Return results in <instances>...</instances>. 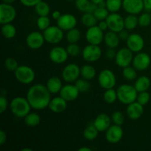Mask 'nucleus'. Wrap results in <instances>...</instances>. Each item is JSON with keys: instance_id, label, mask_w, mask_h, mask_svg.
Returning <instances> with one entry per match:
<instances>
[{"instance_id": "1", "label": "nucleus", "mask_w": 151, "mask_h": 151, "mask_svg": "<svg viewBox=\"0 0 151 151\" xmlns=\"http://www.w3.org/2000/svg\"><path fill=\"white\" fill-rule=\"evenodd\" d=\"M27 99L32 109L43 110L47 108L51 100V93L47 86L37 83L32 86L27 93Z\"/></svg>"}, {"instance_id": "2", "label": "nucleus", "mask_w": 151, "mask_h": 151, "mask_svg": "<svg viewBox=\"0 0 151 151\" xmlns=\"http://www.w3.org/2000/svg\"><path fill=\"white\" fill-rule=\"evenodd\" d=\"M32 109L27 99L22 97H14L10 103V109L12 114L18 118H24Z\"/></svg>"}, {"instance_id": "3", "label": "nucleus", "mask_w": 151, "mask_h": 151, "mask_svg": "<svg viewBox=\"0 0 151 151\" xmlns=\"http://www.w3.org/2000/svg\"><path fill=\"white\" fill-rule=\"evenodd\" d=\"M116 92L119 101L125 105H129L137 101L139 93L135 87L129 84H122L119 86Z\"/></svg>"}, {"instance_id": "4", "label": "nucleus", "mask_w": 151, "mask_h": 151, "mask_svg": "<svg viewBox=\"0 0 151 151\" xmlns=\"http://www.w3.org/2000/svg\"><path fill=\"white\" fill-rule=\"evenodd\" d=\"M15 78L18 82L28 85L32 83L35 78V72L32 67L26 65L19 66L14 72Z\"/></svg>"}, {"instance_id": "5", "label": "nucleus", "mask_w": 151, "mask_h": 151, "mask_svg": "<svg viewBox=\"0 0 151 151\" xmlns=\"http://www.w3.org/2000/svg\"><path fill=\"white\" fill-rule=\"evenodd\" d=\"M98 83L104 89L112 88L116 86V78L114 73L110 69H103L98 75Z\"/></svg>"}, {"instance_id": "6", "label": "nucleus", "mask_w": 151, "mask_h": 151, "mask_svg": "<svg viewBox=\"0 0 151 151\" xmlns=\"http://www.w3.org/2000/svg\"><path fill=\"white\" fill-rule=\"evenodd\" d=\"M45 41L52 44L60 43L63 40L64 34L63 30L58 26H50L43 32Z\"/></svg>"}, {"instance_id": "7", "label": "nucleus", "mask_w": 151, "mask_h": 151, "mask_svg": "<svg viewBox=\"0 0 151 151\" xmlns=\"http://www.w3.org/2000/svg\"><path fill=\"white\" fill-rule=\"evenodd\" d=\"M133 52L128 47H124L120 49L118 52H116V57H115V63L118 66L121 68H125L129 66L131 63H132L134 59Z\"/></svg>"}, {"instance_id": "8", "label": "nucleus", "mask_w": 151, "mask_h": 151, "mask_svg": "<svg viewBox=\"0 0 151 151\" xmlns=\"http://www.w3.org/2000/svg\"><path fill=\"white\" fill-rule=\"evenodd\" d=\"M16 8L11 4L1 3L0 4V23L1 24L11 23L16 17Z\"/></svg>"}, {"instance_id": "9", "label": "nucleus", "mask_w": 151, "mask_h": 151, "mask_svg": "<svg viewBox=\"0 0 151 151\" xmlns=\"http://www.w3.org/2000/svg\"><path fill=\"white\" fill-rule=\"evenodd\" d=\"M104 35L103 30L95 25L88 28L86 32V39L89 44L100 45L104 41Z\"/></svg>"}, {"instance_id": "10", "label": "nucleus", "mask_w": 151, "mask_h": 151, "mask_svg": "<svg viewBox=\"0 0 151 151\" xmlns=\"http://www.w3.org/2000/svg\"><path fill=\"white\" fill-rule=\"evenodd\" d=\"M109 29L115 32H119L125 29V19L117 13H111L106 19Z\"/></svg>"}, {"instance_id": "11", "label": "nucleus", "mask_w": 151, "mask_h": 151, "mask_svg": "<svg viewBox=\"0 0 151 151\" xmlns=\"http://www.w3.org/2000/svg\"><path fill=\"white\" fill-rule=\"evenodd\" d=\"M61 75L66 83L75 82L81 75V68L75 63H69L63 69Z\"/></svg>"}, {"instance_id": "12", "label": "nucleus", "mask_w": 151, "mask_h": 151, "mask_svg": "<svg viewBox=\"0 0 151 151\" xmlns=\"http://www.w3.org/2000/svg\"><path fill=\"white\" fill-rule=\"evenodd\" d=\"M83 58L87 62L97 61L101 58L102 50L99 45L89 44L84 47L82 51Z\"/></svg>"}, {"instance_id": "13", "label": "nucleus", "mask_w": 151, "mask_h": 151, "mask_svg": "<svg viewBox=\"0 0 151 151\" xmlns=\"http://www.w3.org/2000/svg\"><path fill=\"white\" fill-rule=\"evenodd\" d=\"M50 60L55 64H62L67 60L69 54L66 49L62 47H54L49 53Z\"/></svg>"}, {"instance_id": "14", "label": "nucleus", "mask_w": 151, "mask_h": 151, "mask_svg": "<svg viewBox=\"0 0 151 151\" xmlns=\"http://www.w3.org/2000/svg\"><path fill=\"white\" fill-rule=\"evenodd\" d=\"M123 129L121 125H111L106 131V139L111 144H116L119 142L123 137Z\"/></svg>"}, {"instance_id": "15", "label": "nucleus", "mask_w": 151, "mask_h": 151, "mask_svg": "<svg viewBox=\"0 0 151 151\" xmlns=\"http://www.w3.org/2000/svg\"><path fill=\"white\" fill-rule=\"evenodd\" d=\"M127 47L133 52L138 53L143 50L145 47L144 38L142 35L137 33H133L129 35L126 40Z\"/></svg>"}, {"instance_id": "16", "label": "nucleus", "mask_w": 151, "mask_h": 151, "mask_svg": "<svg viewBox=\"0 0 151 151\" xmlns=\"http://www.w3.org/2000/svg\"><path fill=\"white\" fill-rule=\"evenodd\" d=\"M151 58L147 53L139 52L137 53L133 59V66L138 71H145L150 66Z\"/></svg>"}, {"instance_id": "17", "label": "nucleus", "mask_w": 151, "mask_h": 151, "mask_svg": "<svg viewBox=\"0 0 151 151\" xmlns=\"http://www.w3.org/2000/svg\"><path fill=\"white\" fill-rule=\"evenodd\" d=\"M45 39L44 35L38 31H33L28 34L26 38V44L31 50H38L44 44Z\"/></svg>"}, {"instance_id": "18", "label": "nucleus", "mask_w": 151, "mask_h": 151, "mask_svg": "<svg viewBox=\"0 0 151 151\" xmlns=\"http://www.w3.org/2000/svg\"><path fill=\"white\" fill-rule=\"evenodd\" d=\"M78 24L76 17L70 13L61 14L60 17L57 20V25L63 31H69L76 27Z\"/></svg>"}, {"instance_id": "19", "label": "nucleus", "mask_w": 151, "mask_h": 151, "mask_svg": "<svg viewBox=\"0 0 151 151\" xmlns=\"http://www.w3.org/2000/svg\"><path fill=\"white\" fill-rule=\"evenodd\" d=\"M122 7L129 14H139L144 10L143 0H122Z\"/></svg>"}, {"instance_id": "20", "label": "nucleus", "mask_w": 151, "mask_h": 151, "mask_svg": "<svg viewBox=\"0 0 151 151\" xmlns=\"http://www.w3.org/2000/svg\"><path fill=\"white\" fill-rule=\"evenodd\" d=\"M78 88L75 85L72 84H67V85L63 86L61 90L59 92L60 96L63 97L65 100L67 102L74 101L78 97L80 94Z\"/></svg>"}, {"instance_id": "21", "label": "nucleus", "mask_w": 151, "mask_h": 151, "mask_svg": "<svg viewBox=\"0 0 151 151\" xmlns=\"http://www.w3.org/2000/svg\"><path fill=\"white\" fill-rule=\"evenodd\" d=\"M144 113V106L139 103L137 101L128 105L126 109V114L128 118L133 120H137L142 117Z\"/></svg>"}, {"instance_id": "22", "label": "nucleus", "mask_w": 151, "mask_h": 151, "mask_svg": "<svg viewBox=\"0 0 151 151\" xmlns=\"http://www.w3.org/2000/svg\"><path fill=\"white\" fill-rule=\"evenodd\" d=\"M111 117L107 114L102 113L97 115L93 124L100 132H104L111 125Z\"/></svg>"}, {"instance_id": "23", "label": "nucleus", "mask_w": 151, "mask_h": 151, "mask_svg": "<svg viewBox=\"0 0 151 151\" xmlns=\"http://www.w3.org/2000/svg\"><path fill=\"white\" fill-rule=\"evenodd\" d=\"M50 111L54 113L59 114L64 111L67 108V101L65 100L63 97H56L53 99H51L50 104L48 106Z\"/></svg>"}, {"instance_id": "24", "label": "nucleus", "mask_w": 151, "mask_h": 151, "mask_svg": "<svg viewBox=\"0 0 151 151\" xmlns=\"http://www.w3.org/2000/svg\"><path fill=\"white\" fill-rule=\"evenodd\" d=\"M46 86H47V88L50 91V93L53 94H58V93L60 92L62 87H63L61 80L58 77L56 76H53L49 78Z\"/></svg>"}, {"instance_id": "25", "label": "nucleus", "mask_w": 151, "mask_h": 151, "mask_svg": "<svg viewBox=\"0 0 151 151\" xmlns=\"http://www.w3.org/2000/svg\"><path fill=\"white\" fill-rule=\"evenodd\" d=\"M104 41L109 48H116L120 42V38L117 32L109 31L104 35Z\"/></svg>"}, {"instance_id": "26", "label": "nucleus", "mask_w": 151, "mask_h": 151, "mask_svg": "<svg viewBox=\"0 0 151 151\" xmlns=\"http://www.w3.org/2000/svg\"><path fill=\"white\" fill-rule=\"evenodd\" d=\"M150 85L151 81L150 78L148 77L142 75V76H140L137 78L135 83H134V87L138 92H142V91H147L150 88Z\"/></svg>"}, {"instance_id": "27", "label": "nucleus", "mask_w": 151, "mask_h": 151, "mask_svg": "<svg viewBox=\"0 0 151 151\" xmlns=\"http://www.w3.org/2000/svg\"><path fill=\"white\" fill-rule=\"evenodd\" d=\"M81 75L84 79L90 81L96 76V70L91 65L86 64L81 68Z\"/></svg>"}, {"instance_id": "28", "label": "nucleus", "mask_w": 151, "mask_h": 151, "mask_svg": "<svg viewBox=\"0 0 151 151\" xmlns=\"http://www.w3.org/2000/svg\"><path fill=\"white\" fill-rule=\"evenodd\" d=\"M1 34L3 36L7 39H12L16 35V29L11 23H7L2 24L1 29Z\"/></svg>"}, {"instance_id": "29", "label": "nucleus", "mask_w": 151, "mask_h": 151, "mask_svg": "<svg viewBox=\"0 0 151 151\" xmlns=\"http://www.w3.org/2000/svg\"><path fill=\"white\" fill-rule=\"evenodd\" d=\"M100 131L96 128L94 124L89 125L85 128L83 131V137L88 141H93L98 137Z\"/></svg>"}, {"instance_id": "30", "label": "nucleus", "mask_w": 151, "mask_h": 151, "mask_svg": "<svg viewBox=\"0 0 151 151\" xmlns=\"http://www.w3.org/2000/svg\"><path fill=\"white\" fill-rule=\"evenodd\" d=\"M24 122L27 126L33 128L41 122V116L37 113H29L24 117Z\"/></svg>"}, {"instance_id": "31", "label": "nucleus", "mask_w": 151, "mask_h": 151, "mask_svg": "<svg viewBox=\"0 0 151 151\" xmlns=\"http://www.w3.org/2000/svg\"><path fill=\"white\" fill-rule=\"evenodd\" d=\"M81 22H82L84 26L88 28L91 27L95 26L97 24V19L94 16V13L86 12V13H84V14L83 15L82 18H81Z\"/></svg>"}, {"instance_id": "32", "label": "nucleus", "mask_w": 151, "mask_h": 151, "mask_svg": "<svg viewBox=\"0 0 151 151\" xmlns=\"http://www.w3.org/2000/svg\"><path fill=\"white\" fill-rule=\"evenodd\" d=\"M35 10L38 16H47L50 13V5L42 0L35 6Z\"/></svg>"}, {"instance_id": "33", "label": "nucleus", "mask_w": 151, "mask_h": 151, "mask_svg": "<svg viewBox=\"0 0 151 151\" xmlns=\"http://www.w3.org/2000/svg\"><path fill=\"white\" fill-rule=\"evenodd\" d=\"M139 25V19L137 15L129 14L125 18V28L128 30H133Z\"/></svg>"}, {"instance_id": "34", "label": "nucleus", "mask_w": 151, "mask_h": 151, "mask_svg": "<svg viewBox=\"0 0 151 151\" xmlns=\"http://www.w3.org/2000/svg\"><path fill=\"white\" fill-rule=\"evenodd\" d=\"M117 92L114 88L106 89L103 94V100L108 104H113L117 100Z\"/></svg>"}, {"instance_id": "35", "label": "nucleus", "mask_w": 151, "mask_h": 151, "mask_svg": "<svg viewBox=\"0 0 151 151\" xmlns=\"http://www.w3.org/2000/svg\"><path fill=\"white\" fill-rule=\"evenodd\" d=\"M81 31L75 27L67 31V33H66V40L69 44H75L78 42L81 39Z\"/></svg>"}, {"instance_id": "36", "label": "nucleus", "mask_w": 151, "mask_h": 151, "mask_svg": "<svg viewBox=\"0 0 151 151\" xmlns=\"http://www.w3.org/2000/svg\"><path fill=\"white\" fill-rule=\"evenodd\" d=\"M106 8L111 13H116L122 7V0H106Z\"/></svg>"}, {"instance_id": "37", "label": "nucleus", "mask_w": 151, "mask_h": 151, "mask_svg": "<svg viewBox=\"0 0 151 151\" xmlns=\"http://www.w3.org/2000/svg\"><path fill=\"white\" fill-rule=\"evenodd\" d=\"M122 76L127 81H133L134 80L137 79V69L133 66H127V67L123 68L122 69Z\"/></svg>"}, {"instance_id": "38", "label": "nucleus", "mask_w": 151, "mask_h": 151, "mask_svg": "<svg viewBox=\"0 0 151 151\" xmlns=\"http://www.w3.org/2000/svg\"><path fill=\"white\" fill-rule=\"evenodd\" d=\"M91 3V0H75V6L78 10L83 13L89 11Z\"/></svg>"}, {"instance_id": "39", "label": "nucleus", "mask_w": 151, "mask_h": 151, "mask_svg": "<svg viewBox=\"0 0 151 151\" xmlns=\"http://www.w3.org/2000/svg\"><path fill=\"white\" fill-rule=\"evenodd\" d=\"M36 25L40 30L44 31L50 26V19L47 16H38Z\"/></svg>"}, {"instance_id": "40", "label": "nucleus", "mask_w": 151, "mask_h": 151, "mask_svg": "<svg viewBox=\"0 0 151 151\" xmlns=\"http://www.w3.org/2000/svg\"><path fill=\"white\" fill-rule=\"evenodd\" d=\"M94 15L96 19L99 21L106 20L109 15V11L106 7H97L95 11L94 12Z\"/></svg>"}, {"instance_id": "41", "label": "nucleus", "mask_w": 151, "mask_h": 151, "mask_svg": "<svg viewBox=\"0 0 151 151\" xmlns=\"http://www.w3.org/2000/svg\"><path fill=\"white\" fill-rule=\"evenodd\" d=\"M4 66L5 69L9 72H15L16 69L19 67V63L13 58H7L4 60Z\"/></svg>"}, {"instance_id": "42", "label": "nucleus", "mask_w": 151, "mask_h": 151, "mask_svg": "<svg viewBox=\"0 0 151 151\" xmlns=\"http://www.w3.org/2000/svg\"><path fill=\"white\" fill-rule=\"evenodd\" d=\"M139 25L142 27H147L151 24V13H142L138 17Z\"/></svg>"}, {"instance_id": "43", "label": "nucleus", "mask_w": 151, "mask_h": 151, "mask_svg": "<svg viewBox=\"0 0 151 151\" xmlns=\"http://www.w3.org/2000/svg\"><path fill=\"white\" fill-rule=\"evenodd\" d=\"M75 86L78 88L80 92H86L89 90L90 88V83L88 82V81L84 78L83 79H78L75 81Z\"/></svg>"}, {"instance_id": "44", "label": "nucleus", "mask_w": 151, "mask_h": 151, "mask_svg": "<svg viewBox=\"0 0 151 151\" xmlns=\"http://www.w3.org/2000/svg\"><path fill=\"white\" fill-rule=\"evenodd\" d=\"M150 100V95L147 91L139 92L137 101L142 106H146Z\"/></svg>"}, {"instance_id": "45", "label": "nucleus", "mask_w": 151, "mask_h": 151, "mask_svg": "<svg viewBox=\"0 0 151 151\" xmlns=\"http://www.w3.org/2000/svg\"><path fill=\"white\" fill-rule=\"evenodd\" d=\"M111 120L115 125H121L122 126V124L124 123V120H125L123 114L121 111H114L111 115Z\"/></svg>"}, {"instance_id": "46", "label": "nucleus", "mask_w": 151, "mask_h": 151, "mask_svg": "<svg viewBox=\"0 0 151 151\" xmlns=\"http://www.w3.org/2000/svg\"><path fill=\"white\" fill-rule=\"evenodd\" d=\"M66 50H67L69 55L73 56V57L78 56L81 52V47L77 44V43H75V44H69L68 45L67 48H66Z\"/></svg>"}, {"instance_id": "47", "label": "nucleus", "mask_w": 151, "mask_h": 151, "mask_svg": "<svg viewBox=\"0 0 151 151\" xmlns=\"http://www.w3.org/2000/svg\"><path fill=\"white\" fill-rule=\"evenodd\" d=\"M8 107V102L5 97L1 95L0 97V114H3Z\"/></svg>"}, {"instance_id": "48", "label": "nucleus", "mask_w": 151, "mask_h": 151, "mask_svg": "<svg viewBox=\"0 0 151 151\" xmlns=\"http://www.w3.org/2000/svg\"><path fill=\"white\" fill-rule=\"evenodd\" d=\"M20 2L26 7H35L41 0H19Z\"/></svg>"}, {"instance_id": "49", "label": "nucleus", "mask_w": 151, "mask_h": 151, "mask_svg": "<svg viewBox=\"0 0 151 151\" xmlns=\"http://www.w3.org/2000/svg\"><path fill=\"white\" fill-rule=\"evenodd\" d=\"M116 52H115V49H114V48H109V49H108L107 51H106V57L109 59L115 58V57H116Z\"/></svg>"}, {"instance_id": "50", "label": "nucleus", "mask_w": 151, "mask_h": 151, "mask_svg": "<svg viewBox=\"0 0 151 151\" xmlns=\"http://www.w3.org/2000/svg\"><path fill=\"white\" fill-rule=\"evenodd\" d=\"M118 35H119L120 40H127L130 35L128 31L124 29L121 30L119 32H118Z\"/></svg>"}, {"instance_id": "51", "label": "nucleus", "mask_w": 151, "mask_h": 151, "mask_svg": "<svg viewBox=\"0 0 151 151\" xmlns=\"http://www.w3.org/2000/svg\"><path fill=\"white\" fill-rule=\"evenodd\" d=\"M7 141V134L3 130L0 131V145L2 146Z\"/></svg>"}, {"instance_id": "52", "label": "nucleus", "mask_w": 151, "mask_h": 151, "mask_svg": "<svg viewBox=\"0 0 151 151\" xmlns=\"http://www.w3.org/2000/svg\"><path fill=\"white\" fill-rule=\"evenodd\" d=\"M144 4V10L146 11H151V0H143Z\"/></svg>"}, {"instance_id": "53", "label": "nucleus", "mask_w": 151, "mask_h": 151, "mask_svg": "<svg viewBox=\"0 0 151 151\" xmlns=\"http://www.w3.org/2000/svg\"><path fill=\"white\" fill-rule=\"evenodd\" d=\"M98 27L102 29V30L105 31L107 29H109V27H108V24L106 22V20H103V21H100V23H99Z\"/></svg>"}, {"instance_id": "54", "label": "nucleus", "mask_w": 151, "mask_h": 151, "mask_svg": "<svg viewBox=\"0 0 151 151\" xmlns=\"http://www.w3.org/2000/svg\"><path fill=\"white\" fill-rule=\"evenodd\" d=\"M60 16H61V13H60V12L58 11V10H55V11H53L52 13V17L54 19H55L56 21L60 17Z\"/></svg>"}, {"instance_id": "55", "label": "nucleus", "mask_w": 151, "mask_h": 151, "mask_svg": "<svg viewBox=\"0 0 151 151\" xmlns=\"http://www.w3.org/2000/svg\"><path fill=\"white\" fill-rule=\"evenodd\" d=\"M91 1L92 3H94V4H97V5H99V4H101L102 2H104V1H106V0H91Z\"/></svg>"}, {"instance_id": "56", "label": "nucleus", "mask_w": 151, "mask_h": 151, "mask_svg": "<svg viewBox=\"0 0 151 151\" xmlns=\"http://www.w3.org/2000/svg\"><path fill=\"white\" fill-rule=\"evenodd\" d=\"M91 150L90 147H81V148L78 149V151H91Z\"/></svg>"}, {"instance_id": "57", "label": "nucleus", "mask_w": 151, "mask_h": 151, "mask_svg": "<svg viewBox=\"0 0 151 151\" xmlns=\"http://www.w3.org/2000/svg\"><path fill=\"white\" fill-rule=\"evenodd\" d=\"M16 0H2L3 3H7V4H12V3L15 2Z\"/></svg>"}, {"instance_id": "58", "label": "nucleus", "mask_w": 151, "mask_h": 151, "mask_svg": "<svg viewBox=\"0 0 151 151\" xmlns=\"http://www.w3.org/2000/svg\"><path fill=\"white\" fill-rule=\"evenodd\" d=\"M22 151H32V149L29 148V147H24V148H22Z\"/></svg>"}, {"instance_id": "59", "label": "nucleus", "mask_w": 151, "mask_h": 151, "mask_svg": "<svg viewBox=\"0 0 151 151\" xmlns=\"http://www.w3.org/2000/svg\"><path fill=\"white\" fill-rule=\"evenodd\" d=\"M67 1H73V0H67Z\"/></svg>"}, {"instance_id": "60", "label": "nucleus", "mask_w": 151, "mask_h": 151, "mask_svg": "<svg viewBox=\"0 0 151 151\" xmlns=\"http://www.w3.org/2000/svg\"><path fill=\"white\" fill-rule=\"evenodd\" d=\"M150 13H151V11H150Z\"/></svg>"}]
</instances>
